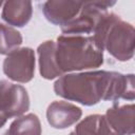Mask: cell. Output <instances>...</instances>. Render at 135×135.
I'll use <instances>...</instances> for the list:
<instances>
[{
	"instance_id": "6da1fadb",
	"label": "cell",
	"mask_w": 135,
	"mask_h": 135,
	"mask_svg": "<svg viewBox=\"0 0 135 135\" xmlns=\"http://www.w3.org/2000/svg\"><path fill=\"white\" fill-rule=\"evenodd\" d=\"M54 92L64 99L86 107L101 100H134V75L103 70L69 73L55 81Z\"/></svg>"
},
{
	"instance_id": "7a4b0ae2",
	"label": "cell",
	"mask_w": 135,
	"mask_h": 135,
	"mask_svg": "<svg viewBox=\"0 0 135 135\" xmlns=\"http://www.w3.org/2000/svg\"><path fill=\"white\" fill-rule=\"evenodd\" d=\"M55 61L61 75L96 69L103 64V51L93 36L61 35L55 42Z\"/></svg>"
},
{
	"instance_id": "3957f363",
	"label": "cell",
	"mask_w": 135,
	"mask_h": 135,
	"mask_svg": "<svg viewBox=\"0 0 135 135\" xmlns=\"http://www.w3.org/2000/svg\"><path fill=\"white\" fill-rule=\"evenodd\" d=\"M93 37L102 51H108L115 59L128 61L135 50V30L114 13H107L98 22Z\"/></svg>"
},
{
	"instance_id": "277c9868",
	"label": "cell",
	"mask_w": 135,
	"mask_h": 135,
	"mask_svg": "<svg viewBox=\"0 0 135 135\" xmlns=\"http://www.w3.org/2000/svg\"><path fill=\"white\" fill-rule=\"evenodd\" d=\"M115 1H83L80 13L71 22L61 26L63 35L89 36L94 33L98 22L113 6Z\"/></svg>"
},
{
	"instance_id": "5b68a950",
	"label": "cell",
	"mask_w": 135,
	"mask_h": 135,
	"mask_svg": "<svg viewBox=\"0 0 135 135\" xmlns=\"http://www.w3.org/2000/svg\"><path fill=\"white\" fill-rule=\"evenodd\" d=\"M30 109L27 91L20 84L0 80V129L12 117H20Z\"/></svg>"
},
{
	"instance_id": "8992f818",
	"label": "cell",
	"mask_w": 135,
	"mask_h": 135,
	"mask_svg": "<svg viewBox=\"0 0 135 135\" xmlns=\"http://www.w3.org/2000/svg\"><path fill=\"white\" fill-rule=\"evenodd\" d=\"M134 112L133 103L109 108L104 115H101L99 129L101 135H133L134 134Z\"/></svg>"
},
{
	"instance_id": "52a82bcc",
	"label": "cell",
	"mask_w": 135,
	"mask_h": 135,
	"mask_svg": "<svg viewBox=\"0 0 135 135\" xmlns=\"http://www.w3.org/2000/svg\"><path fill=\"white\" fill-rule=\"evenodd\" d=\"M35 53L31 47H20L6 55L3 61V73L16 82L26 83L34 78Z\"/></svg>"
},
{
	"instance_id": "ba28073f",
	"label": "cell",
	"mask_w": 135,
	"mask_h": 135,
	"mask_svg": "<svg viewBox=\"0 0 135 135\" xmlns=\"http://www.w3.org/2000/svg\"><path fill=\"white\" fill-rule=\"evenodd\" d=\"M82 4L83 1L51 0L42 3L41 11L49 22L61 27L77 17Z\"/></svg>"
},
{
	"instance_id": "9c48e42d",
	"label": "cell",
	"mask_w": 135,
	"mask_h": 135,
	"mask_svg": "<svg viewBox=\"0 0 135 135\" xmlns=\"http://www.w3.org/2000/svg\"><path fill=\"white\" fill-rule=\"evenodd\" d=\"M82 115L79 107L63 100L53 101L46 110V119L54 129L63 130L75 124Z\"/></svg>"
},
{
	"instance_id": "30bf717a",
	"label": "cell",
	"mask_w": 135,
	"mask_h": 135,
	"mask_svg": "<svg viewBox=\"0 0 135 135\" xmlns=\"http://www.w3.org/2000/svg\"><path fill=\"white\" fill-rule=\"evenodd\" d=\"M33 14V4L25 0H11L3 3L1 18L9 25L23 27L28 23Z\"/></svg>"
},
{
	"instance_id": "8fae6325",
	"label": "cell",
	"mask_w": 135,
	"mask_h": 135,
	"mask_svg": "<svg viewBox=\"0 0 135 135\" xmlns=\"http://www.w3.org/2000/svg\"><path fill=\"white\" fill-rule=\"evenodd\" d=\"M37 54L39 72L42 78L52 80L62 76L55 61V41L46 40L42 42L37 49Z\"/></svg>"
},
{
	"instance_id": "7c38bea8",
	"label": "cell",
	"mask_w": 135,
	"mask_h": 135,
	"mask_svg": "<svg viewBox=\"0 0 135 135\" xmlns=\"http://www.w3.org/2000/svg\"><path fill=\"white\" fill-rule=\"evenodd\" d=\"M41 123L36 114L30 113L17 117L3 135H41Z\"/></svg>"
},
{
	"instance_id": "4fadbf2b",
	"label": "cell",
	"mask_w": 135,
	"mask_h": 135,
	"mask_svg": "<svg viewBox=\"0 0 135 135\" xmlns=\"http://www.w3.org/2000/svg\"><path fill=\"white\" fill-rule=\"evenodd\" d=\"M22 44V36L16 28L0 23V55H8Z\"/></svg>"
},
{
	"instance_id": "5bb4252c",
	"label": "cell",
	"mask_w": 135,
	"mask_h": 135,
	"mask_svg": "<svg viewBox=\"0 0 135 135\" xmlns=\"http://www.w3.org/2000/svg\"><path fill=\"white\" fill-rule=\"evenodd\" d=\"M101 115L93 114L83 118L69 135H101L99 129Z\"/></svg>"
},
{
	"instance_id": "9a60e30c",
	"label": "cell",
	"mask_w": 135,
	"mask_h": 135,
	"mask_svg": "<svg viewBox=\"0 0 135 135\" xmlns=\"http://www.w3.org/2000/svg\"><path fill=\"white\" fill-rule=\"evenodd\" d=\"M2 4H3V3H2V2L0 1V7H1V5H2Z\"/></svg>"
}]
</instances>
